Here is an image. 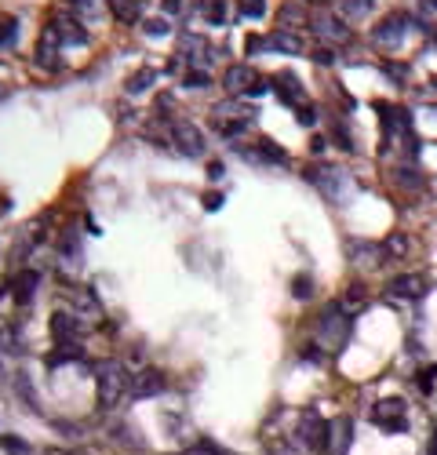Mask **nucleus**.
Wrapping results in <instances>:
<instances>
[{
    "label": "nucleus",
    "mask_w": 437,
    "mask_h": 455,
    "mask_svg": "<svg viewBox=\"0 0 437 455\" xmlns=\"http://www.w3.org/2000/svg\"><path fill=\"white\" fill-rule=\"evenodd\" d=\"M336 11H339V19H365L368 11H372V0H336Z\"/></svg>",
    "instance_id": "18"
},
{
    "label": "nucleus",
    "mask_w": 437,
    "mask_h": 455,
    "mask_svg": "<svg viewBox=\"0 0 437 455\" xmlns=\"http://www.w3.org/2000/svg\"><path fill=\"white\" fill-rule=\"evenodd\" d=\"M383 248H387V251H394V255H405V251H408V237L394 233V237H387V241H383Z\"/></svg>",
    "instance_id": "30"
},
{
    "label": "nucleus",
    "mask_w": 437,
    "mask_h": 455,
    "mask_svg": "<svg viewBox=\"0 0 437 455\" xmlns=\"http://www.w3.org/2000/svg\"><path fill=\"white\" fill-rule=\"evenodd\" d=\"M434 379H437V368L430 364V368H423V372L416 375V386L423 390V394H430V390H434Z\"/></svg>",
    "instance_id": "29"
},
{
    "label": "nucleus",
    "mask_w": 437,
    "mask_h": 455,
    "mask_svg": "<svg viewBox=\"0 0 437 455\" xmlns=\"http://www.w3.org/2000/svg\"><path fill=\"white\" fill-rule=\"evenodd\" d=\"M292 295H295V299H310V295H314V281L299 273V277L292 281Z\"/></svg>",
    "instance_id": "25"
},
{
    "label": "nucleus",
    "mask_w": 437,
    "mask_h": 455,
    "mask_svg": "<svg viewBox=\"0 0 437 455\" xmlns=\"http://www.w3.org/2000/svg\"><path fill=\"white\" fill-rule=\"evenodd\" d=\"M172 138H175V149H179V154H186V157H201V154H204V135H201L197 124L175 120V124H172Z\"/></svg>",
    "instance_id": "5"
},
{
    "label": "nucleus",
    "mask_w": 437,
    "mask_h": 455,
    "mask_svg": "<svg viewBox=\"0 0 437 455\" xmlns=\"http://www.w3.org/2000/svg\"><path fill=\"white\" fill-rule=\"evenodd\" d=\"M263 11H266V0H241L244 19H263Z\"/></svg>",
    "instance_id": "26"
},
{
    "label": "nucleus",
    "mask_w": 437,
    "mask_h": 455,
    "mask_svg": "<svg viewBox=\"0 0 437 455\" xmlns=\"http://www.w3.org/2000/svg\"><path fill=\"white\" fill-rule=\"evenodd\" d=\"M314 120H317V109H314V106H299V124H306V128H310Z\"/></svg>",
    "instance_id": "34"
},
{
    "label": "nucleus",
    "mask_w": 437,
    "mask_h": 455,
    "mask_svg": "<svg viewBox=\"0 0 437 455\" xmlns=\"http://www.w3.org/2000/svg\"><path fill=\"white\" fill-rule=\"evenodd\" d=\"M4 95H8V87H4V84H0V98H4Z\"/></svg>",
    "instance_id": "42"
},
{
    "label": "nucleus",
    "mask_w": 437,
    "mask_h": 455,
    "mask_svg": "<svg viewBox=\"0 0 437 455\" xmlns=\"http://www.w3.org/2000/svg\"><path fill=\"white\" fill-rule=\"evenodd\" d=\"M314 33L321 36V41H336V44L350 41V30H346L339 19H332V15H321V19H314Z\"/></svg>",
    "instance_id": "13"
},
{
    "label": "nucleus",
    "mask_w": 437,
    "mask_h": 455,
    "mask_svg": "<svg viewBox=\"0 0 437 455\" xmlns=\"http://www.w3.org/2000/svg\"><path fill=\"white\" fill-rule=\"evenodd\" d=\"M0 448H4L8 455H30V445L19 441V437H4V441H0Z\"/></svg>",
    "instance_id": "27"
},
{
    "label": "nucleus",
    "mask_w": 437,
    "mask_h": 455,
    "mask_svg": "<svg viewBox=\"0 0 437 455\" xmlns=\"http://www.w3.org/2000/svg\"><path fill=\"white\" fill-rule=\"evenodd\" d=\"M365 306H368V292H365V284H350V288H346V295L339 299V310L346 313V317L361 313Z\"/></svg>",
    "instance_id": "16"
},
{
    "label": "nucleus",
    "mask_w": 437,
    "mask_h": 455,
    "mask_svg": "<svg viewBox=\"0 0 437 455\" xmlns=\"http://www.w3.org/2000/svg\"><path fill=\"white\" fill-rule=\"evenodd\" d=\"M354 445V419L339 415L336 423H328V455H350Z\"/></svg>",
    "instance_id": "8"
},
{
    "label": "nucleus",
    "mask_w": 437,
    "mask_h": 455,
    "mask_svg": "<svg viewBox=\"0 0 437 455\" xmlns=\"http://www.w3.org/2000/svg\"><path fill=\"white\" fill-rule=\"evenodd\" d=\"M186 84H190V87H208V73L194 70V73H190V77H186Z\"/></svg>",
    "instance_id": "33"
},
{
    "label": "nucleus",
    "mask_w": 437,
    "mask_h": 455,
    "mask_svg": "<svg viewBox=\"0 0 437 455\" xmlns=\"http://www.w3.org/2000/svg\"><path fill=\"white\" fill-rule=\"evenodd\" d=\"M255 84V70L248 66V62H237V66H226L223 73V87L230 95H241V92H248V87Z\"/></svg>",
    "instance_id": "10"
},
{
    "label": "nucleus",
    "mask_w": 437,
    "mask_h": 455,
    "mask_svg": "<svg viewBox=\"0 0 437 455\" xmlns=\"http://www.w3.org/2000/svg\"><path fill=\"white\" fill-rule=\"evenodd\" d=\"M164 390V375L157 368H146V372H135L132 379H128V394H132L135 401H146V397H157Z\"/></svg>",
    "instance_id": "7"
},
{
    "label": "nucleus",
    "mask_w": 437,
    "mask_h": 455,
    "mask_svg": "<svg viewBox=\"0 0 437 455\" xmlns=\"http://www.w3.org/2000/svg\"><path fill=\"white\" fill-rule=\"evenodd\" d=\"M59 41L62 36L55 33V26H48V33L41 36V44H37V66H44V70L59 66Z\"/></svg>",
    "instance_id": "12"
},
{
    "label": "nucleus",
    "mask_w": 437,
    "mask_h": 455,
    "mask_svg": "<svg viewBox=\"0 0 437 455\" xmlns=\"http://www.w3.org/2000/svg\"><path fill=\"white\" fill-rule=\"evenodd\" d=\"M150 81H157V70H139L135 77H128V95H139V92H146Z\"/></svg>",
    "instance_id": "20"
},
{
    "label": "nucleus",
    "mask_w": 437,
    "mask_h": 455,
    "mask_svg": "<svg viewBox=\"0 0 437 455\" xmlns=\"http://www.w3.org/2000/svg\"><path fill=\"white\" fill-rule=\"evenodd\" d=\"M266 44H270V47H277V52H285V55H303V52H306L303 36H295L292 30H277Z\"/></svg>",
    "instance_id": "15"
},
{
    "label": "nucleus",
    "mask_w": 437,
    "mask_h": 455,
    "mask_svg": "<svg viewBox=\"0 0 437 455\" xmlns=\"http://www.w3.org/2000/svg\"><path fill=\"white\" fill-rule=\"evenodd\" d=\"M350 255H357V262H365V255H376L372 244H350Z\"/></svg>",
    "instance_id": "32"
},
{
    "label": "nucleus",
    "mask_w": 437,
    "mask_h": 455,
    "mask_svg": "<svg viewBox=\"0 0 437 455\" xmlns=\"http://www.w3.org/2000/svg\"><path fill=\"white\" fill-rule=\"evenodd\" d=\"M372 419L390 434H405V401L401 397H383L376 408H372Z\"/></svg>",
    "instance_id": "4"
},
{
    "label": "nucleus",
    "mask_w": 437,
    "mask_h": 455,
    "mask_svg": "<svg viewBox=\"0 0 437 455\" xmlns=\"http://www.w3.org/2000/svg\"><path fill=\"white\" fill-rule=\"evenodd\" d=\"M146 33H150V36H164V33H168V22H164V19H153V22H146Z\"/></svg>",
    "instance_id": "31"
},
{
    "label": "nucleus",
    "mask_w": 437,
    "mask_h": 455,
    "mask_svg": "<svg viewBox=\"0 0 437 455\" xmlns=\"http://www.w3.org/2000/svg\"><path fill=\"white\" fill-rule=\"evenodd\" d=\"M314 59L321 62V66H328V62L336 59V55H332V47H317V52H314Z\"/></svg>",
    "instance_id": "36"
},
{
    "label": "nucleus",
    "mask_w": 437,
    "mask_h": 455,
    "mask_svg": "<svg viewBox=\"0 0 437 455\" xmlns=\"http://www.w3.org/2000/svg\"><path fill=\"white\" fill-rule=\"evenodd\" d=\"M405 30H408V19L394 11V15H387L376 30H372V41H376L379 47H397L405 41Z\"/></svg>",
    "instance_id": "6"
},
{
    "label": "nucleus",
    "mask_w": 437,
    "mask_h": 455,
    "mask_svg": "<svg viewBox=\"0 0 437 455\" xmlns=\"http://www.w3.org/2000/svg\"><path fill=\"white\" fill-rule=\"evenodd\" d=\"M51 335H55L59 346H73V317L55 313V317H51Z\"/></svg>",
    "instance_id": "17"
},
{
    "label": "nucleus",
    "mask_w": 437,
    "mask_h": 455,
    "mask_svg": "<svg viewBox=\"0 0 437 455\" xmlns=\"http://www.w3.org/2000/svg\"><path fill=\"white\" fill-rule=\"evenodd\" d=\"M218 204H223V193H208V197H204V208H208V211H215Z\"/></svg>",
    "instance_id": "37"
},
{
    "label": "nucleus",
    "mask_w": 437,
    "mask_h": 455,
    "mask_svg": "<svg viewBox=\"0 0 437 455\" xmlns=\"http://www.w3.org/2000/svg\"><path fill=\"white\" fill-rule=\"evenodd\" d=\"M15 36V22H0V44H8Z\"/></svg>",
    "instance_id": "35"
},
{
    "label": "nucleus",
    "mask_w": 437,
    "mask_h": 455,
    "mask_svg": "<svg viewBox=\"0 0 437 455\" xmlns=\"http://www.w3.org/2000/svg\"><path fill=\"white\" fill-rule=\"evenodd\" d=\"M281 22H285V30H299V26H306L303 8H299V4H285V8H281Z\"/></svg>",
    "instance_id": "21"
},
{
    "label": "nucleus",
    "mask_w": 437,
    "mask_h": 455,
    "mask_svg": "<svg viewBox=\"0 0 437 455\" xmlns=\"http://www.w3.org/2000/svg\"><path fill=\"white\" fill-rule=\"evenodd\" d=\"M110 8L117 11V19H121V22L139 19V4H135V0H110Z\"/></svg>",
    "instance_id": "22"
},
{
    "label": "nucleus",
    "mask_w": 437,
    "mask_h": 455,
    "mask_svg": "<svg viewBox=\"0 0 437 455\" xmlns=\"http://www.w3.org/2000/svg\"><path fill=\"white\" fill-rule=\"evenodd\" d=\"M346 339H350V317H346L339 306H328L325 313H321V335H317V343L328 346V350H339Z\"/></svg>",
    "instance_id": "2"
},
{
    "label": "nucleus",
    "mask_w": 437,
    "mask_h": 455,
    "mask_svg": "<svg viewBox=\"0 0 437 455\" xmlns=\"http://www.w3.org/2000/svg\"><path fill=\"white\" fill-rule=\"evenodd\" d=\"M427 455H437V430H434V437H430V448H427Z\"/></svg>",
    "instance_id": "40"
},
{
    "label": "nucleus",
    "mask_w": 437,
    "mask_h": 455,
    "mask_svg": "<svg viewBox=\"0 0 437 455\" xmlns=\"http://www.w3.org/2000/svg\"><path fill=\"white\" fill-rule=\"evenodd\" d=\"M37 284H41V273H37V270L19 273V281H15V295H19V302H30L33 292H37Z\"/></svg>",
    "instance_id": "19"
},
{
    "label": "nucleus",
    "mask_w": 437,
    "mask_h": 455,
    "mask_svg": "<svg viewBox=\"0 0 437 455\" xmlns=\"http://www.w3.org/2000/svg\"><path fill=\"white\" fill-rule=\"evenodd\" d=\"M274 87H277V95L285 98L288 106H303V84L292 77V73H277L274 77Z\"/></svg>",
    "instance_id": "14"
},
{
    "label": "nucleus",
    "mask_w": 437,
    "mask_h": 455,
    "mask_svg": "<svg viewBox=\"0 0 437 455\" xmlns=\"http://www.w3.org/2000/svg\"><path fill=\"white\" fill-rule=\"evenodd\" d=\"M95 394L99 408H117L121 397L128 394V372L121 361H102L95 368Z\"/></svg>",
    "instance_id": "1"
},
{
    "label": "nucleus",
    "mask_w": 437,
    "mask_h": 455,
    "mask_svg": "<svg viewBox=\"0 0 437 455\" xmlns=\"http://www.w3.org/2000/svg\"><path fill=\"white\" fill-rule=\"evenodd\" d=\"M306 179H310L328 200H336V204H343V200H346V175L339 168H310V171H306Z\"/></svg>",
    "instance_id": "3"
},
{
    "label": "nucleus",
    "mask_w": 437,
    "mask_h": 455,
    "mask_svg": "<svg viewBox=\"0 0 437 455\" xmlns=\"http://www.w3.org/2000/svg\"><path fill=\"white\" fill-rule=\"evenodd\" d=\"M208 179H212V182L223 179V164H208Z\"/></svg>",
    "instance_id": "38"
},
{
    "label": "nucleus",
    "mask_w": 437,
    "mask_h": 455,
    "mask_svg": "<svg viewBox=\"0 0 437 455\" xmlns=\"http://www.w3.org/2000/svg\"><path fill=\"white\" fill-rule=\"evenodd\" d=\"M427 33L434 36V44H437V26H427Z\"/></svg>",
    "instance_id": "41"
},
{
    "label": "nucleus",
    "mask_w": 437,
    "mask_h": 455,
    "mask_svg": "<svg viewBox=\"0 0 437 455\" xmlns=\"http://www.w3.org/2000/svg\"><path fill=\"white\" fill-rule=\"evenodd\" d=\"M430 84H434V87H437V77H434V81H430Z\"/></svg>",
    "instance_id": "43"
},
{
    "label": "nucleus",
    "mask_w": 437,
    "mask_h": 455,
    "mask_svg": "<svg viewBox=\"0 0 437 455\" xmlns=\"http://www.w3.org/2000/svg\"><path fill=\"white\" fill-rule=\"evenodd\" d=\"M299 441L306 448H321V445H328V423L321 419L317 412H310L303 419V426H299Z\"/></svg>",
    "instance_id": "9"
},
{
    "label": "nucleus",
    "mask_w": 437,
    "mask_h": 455,
    "mask_svg": "<svg viewBox=\"0 0 437 455\" xmlns=\"http://www.w3.org/2000/svg\"><path fill=\"white\" fill-rule=\"evenodd\" d=\"M73 11L81 19H95L99 11H102V0H73Z\"/></svg>",
    "instance_id": "24"
},
{
    "label": "nucleus",
    "mask_w": 437,
    "mask_h": 455,
    "mask_svg": "<svg viewBox=\"0 0 437 455\" xmlns=\"http://www.w3.org/2000/svg\"><path fill=\"white\" fill-rule=\"evenodd\" d=\"M419 8L423 11H437V0H419Z\"/></svg>",
    "instance_id": "39"
},
{
    "label": "nucleus",
    "mask_w": 437,
    "mask_h": 455,
    "mask_svg": "<svg viewBox=\"0 0 437 455\" xmlns=\"http://www.w3.org/2000/svg\"><path fill=\"white\" fill-rule=\"evenodd\" d=\"M201 11H204V15H208L212 22H223V19H226V8H223V0H204V8H201Z\"/></svg>",
    "instance_id": "28"
},
{
    "label": "nucleus",
    "mask_w": 437,
    "mask_h": 455,
    "mask_svg": "<svg viewBox=\"0 0 437 455\" xmlns=\"http://www.w3.org/2000/svg\"><path fill=\"white\" fill-rule=\"evenodd\" d=\"M73 299H77V306H81L84 317H95V313H99V299H95L92 292H84V288H81V292H77Z\"/></svg>",
    "instance_id": "23"
},
{
    "label": "nucleus",
    "mask_w": 437,
    "mask_h": 455,
    "mask_svg": "<svg viewBox=\"0 0 437 455\" xmlns=\"http://www.w3.org/2000/svg\"><path fill=\"white\" fill-rule=\"evenodd\" d=\"M390 295L394 299H419V295H427V277H423V273L394 277V281H390Z\"/></svg>",
    "instance_id": "11"
}]
</instances>
